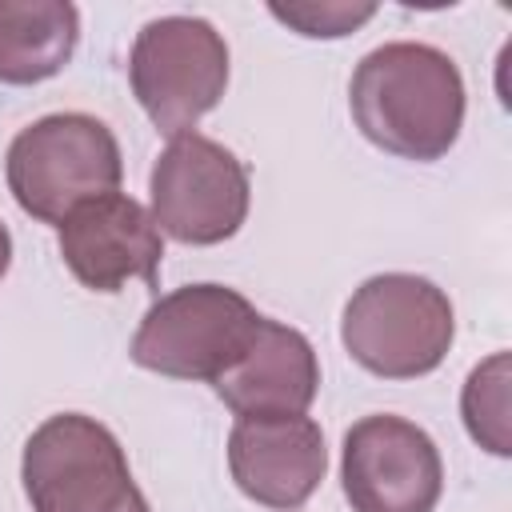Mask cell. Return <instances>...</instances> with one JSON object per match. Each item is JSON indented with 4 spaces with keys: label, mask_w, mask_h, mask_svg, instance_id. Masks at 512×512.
Here are the masks:
<instances>
[{
    "label": "cell",
    "mask_w": 512,
    "mask_h": 512,
    "mask_svg": "<svg viewBox=\"0 0 512 512\" xmlns=\"http://www.w3.org/2000/svg\"><path fill=\"white\" fill-rule=\"evenodd\" d=\"M348 108L364 140L400 160L432 164L460 140L464 76L448 52L420 40H392L356 64Z\"/></svg>",
    "instance_id": "1"
},
{
    "label": "cell",
    "mask_w": 512,
    "mask_h": 512,
    "mask_svg": "<svg viewBox=\"0 0 512 512\" xmlns=\"http://www.w3.org/2000/svg\"><path fill=\"white\" fill-rule=\"evenodd\" d=\"M340 340L348 356L384 380H416L444 364L456 312L444 288L416 272L368 276L344 304Z\"/></svg>",
    "instance_id": "2"
},
{
    "label": "cell",
    "mask_w": 512,
    "mask_h": 512,
    "mask_svg": "<svg viewBox=\"0 0 512 512\" xmlns=\"http://www.w3.org/2000/svg\"><path fill=\"white\" fill-rule=\"evenodd\" d=\"M4 176L20 212L60 228L68 212L120 188L124 160L104 120L88 112H52L12 136Z\"/></svg>",
    "instance_id": "3"
},
{
    "label": "cell",
    "mask_w": 512,
    "mask_h": 512,
    "mask_svg": "<svg viewBox=\"0 0 512 512\" xmlns=\"http://www.w3.org/2000/svg\"><path fill=\"white\" fill-rule=\"evenodd\" d=\"M20 480L32 512H148L120 440L84 412H56L28 436Z\"/></svg>",
    "instance_id": "4"
},
{
    "label": "cell",
    "mask_w": 512,
    "mask_h": 512,
    "mask_svg": "<svg viewBox=\"0 0 512 512\" xmlns=\"http://www.w3.org/2000/svg\"><path fill=\"white\" fill-rule=\"evenodd\" d=\"M260 312L224 284H184L156 296L132 336V360L168 380L216 384L248 348Z\"/></svg>",
    "instance_id": "5"
},
{
    "label": "cell",
    "mask_w": 512,
    "mask_h": 512,
    "mask_svg": "<svg viewBox=\"0 0 512 512\" xmlns=\"http://www.w3.org/2000/svg\"><path fill=\"white\" fill-rule=\"evenodd\" d=\"M132 96L168 140L192 132L228 88V44L200 16L148 20L128 56Z\"/></svg>",
    "instance_id": "6"
},
{
    "label": "cell",
    "mask_w": 512,
    "mask_h": 512,
    "mask_svg": "<svg viewBox=\"0 0 512 512\" xmlns=\"http://www.w3.org/2000/svg\"><path fill=\"white\" fill-rule=\"evenodd\" d=\"M148 192L160 236H172L176 244L192 248L232 240L248 220L252 200L244 160L200 132L168 140V148L152 164Z\"/></svg>",
    "instance_id": "7"
},
{
    "label": "cell",
    "mask_w": 512,
    "mask_h": 512,
    "mask_svg": "<svg viewBox=\"0 0 512 512\" xmlns=\"http://www.w3.org/2000/svg\"><path fill=\"white\" fill-rule=\"evenodd\" d=\"M340 484L352 512H432L444 492V460L420 424L376 412L344 432Z\"/></svg>",
    "instance_id": "8"
},
{
    "label": "cell",
    "mask_w": 512,
    "mask_h": 512,
    "mask_svg": "<svg viewBox=\"0 0 512 512\" xmlns=\"http://www.w3.org/2000/svg\"><path fill=\"white\" fill-rule=\"evenodd\" d=\"M56 244L68 272L92 292H120L128 280L156 288L164 236L152 212L124 192L96 196L68 212L56 228Z\"/></svg>",
    "instance_id": "9"
},
{
    "label": "cell",
    "mask_w": 512,
    "mask_h": 512,
    "mask_svg": "<svg viewBox=\"0 0 512 512\" xmlns=\"http://www.w3.org/2000/svg\"><path fill=\"white\" fill-rule=\"evenodd\" d=\"M228 472L236 488L276 512H296L328 472L324 432L312 416H236L228 432Z\"/></svg>",
    "instance_id": "10"
},
{
    "label": "cell",
    "mask_w": 512,
    "mask_h": 512,
    "mask_svg": "<svg viewBox=\"0 0 512 512\" xmlns=\"http://www.w3.org/2000/svg\"><path fill=\"white\" fill-rule=\"evenodd\" d=\"M236 416H288L308 412L320 392V360L304 332L260 316L248 348L212 384Z\"/></svg>",
    "instance_id": "11"
},
{
    "label": "cell",
    "mask_w": 512,
    "mask_h": 512,
    "mask_svg": "<svg viewBox=\"0 0 512 512\" xmlns=\"http://www.w3.org/2000/svg\"><path fill=\"white\" fill-rule=\"evenodd\" d=\"M80 12L68 0H0V84L52 80L76 52Z\"/></svg>",
    "instance_id": "12"
},
{
    "label": "cell",
    "mask_w": 512,
    "mask_h": 512,
    "mask_svg": "<svg viewBox=\"0 0 512 512\" xmlns=\"http://www.w3.org/2000/svg\"><path fill=\"white\" fill-rule=\"evenodd\" d=\"M508 352H492L488 360H480L460 392V416L468 436L492 452V456H508L512 440H508Z\"/></svg>",
    "instance_id": "13"
},
{
    "label": "cell",
    "mask_w": 512,
    "mask_h": 512,
    "mask_svg": "<svg viewBox=\"0 0 512 512\" xmlns=\"http://www.w3.org/2000/svg\"><path fill=\"white\" fill-rule=\"evenodd\" d=\"M268 12L296 28L300 36H312V40H336V36H348L356 32L360 24H368L376 16V4H316V0H300V4H268Z\"/></svg>",
    "instance_id": "14"
},
{
    "label": "cell",
    "mask_w": 512,
    "mask_h": 512,
    "mask_svg": "<svg viewBox=\"0 0 512 512\" xmlns=\"http://www.w3.org/2000/svg\"><path fill=\"white\" fill-rule=\"evenodd\" d=\"M8 264H12V236H8V228H4V220H0V280H4Z\"/></svg>",
    "instance_id": "15"
}]
</instances>
